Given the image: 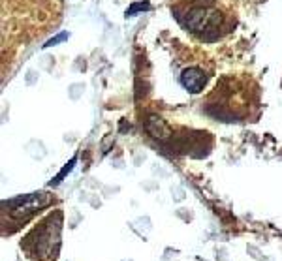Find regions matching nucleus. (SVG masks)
<instances>
[{
  "label": "nucleus",
  "instance_id": "6e6552de",
  "mask_svg": "<svg viewBox=\"0 0 282 261\" xmlns=\"http://www.w3.org/2000/svg\"><path fill=\"white\" fill-rule=\"evenodd\" d=\"M68 38V34H61V36H56V38H53L51 41H47L45 44V47H49V46H53V44H56V41H62V40H66Z\"/></svg>",
  "mask_w": 282,
  "mask_h": 261
},
{
  "label": "nucleus",
  "instance_id": "423d86ee",
  "mask_svg": "<svg viewBox=\"0 0 282 261\" xmlns=\"http://www.w3.org/2000/svg\"><path fill=\"white\" fill-rule=\"evenodd\" d=\"M73 164H75V158H72V160H70V164H68L66 167H64V169L61 171V175L56 177V179H55V181H53V182H51V184H58V182L62 181V177H64V175H66V173H68V171L72 169V165H73Z\"/></svg>",
  "mask_w": 282,
  "mask_h": 261
},
{
  "label": "nucleus",
  "instance_id": "39448f33",
  "mask_svg": "<svg viewBox=\"0 0 282 261\" xmlns=\"http://www.w3.org/2000/svg\"><path fill=\"white\" fill-rule=\"evenodd\" d=\"M147 130L151 132V136L160 137V139H166V137L171 136V130H169L168 124H166L160 117H149V120H147Z\"/></svg>",
  "mask_w": 282,
  "mask_h": 261
},
{
  "label": "nucleus",
  "instance_id": "20e7f679",
  "mask_svg": "<svg viewBox=\"0 0 282 261\" xmlns=\"http://www.w3.org/2000/svg\"><path fill=\"white\" fill-rule=\"evenodd\" d=\"M180 83L185 86L186 91L196 94V92H202L205 83H207V75L205 72L199 68H186L183 74H180Z\"/></svg>",
  "mask_w": 282,
  "mask_h": 261
},
{
  "label": "nucleus",
  "instance_id": "0eeeda50",
  "mask_svg": "<svg viewBox=\"0 0 282 261\" xmlns=\"http://www.w3.org/2000/svg\"><path fill=\"white\" fill-rule=\"evenodd\" d=\"M139 10H149V4H134V6L126 12V15H134V13L139 12Z\"/></svg>",
  "mask_w": 282,
  "mask_h": 261
},
{
  "label": "nucleus",
  "instance_id": "f03ea898",
  "mask_svg": "<svg viewBox=\"0 0 282 261\" xmlns=\"http://www.w3.org/2000/svg\"><path fill=\"white\" fill-rule=\"evenodd\" d=\"M61 222H62V214L56 212L55 220H53V216H51L45 224H42V227L34 229L30 235L36 237V241L27 237V243H25V248L28 250V254L32 255V257H38L39 261L55 259L56 250L58 248H53V244H56V246L61 244V241H58V238H61Z\"/></svg>",
  "mask_w": 282,
  "mask_h": 261
},
{
  "label": "nucleus",
  "instance_id": "7ed1b4c3",
  "mask_svg": "<svg viewBox=\"0 0 282 261\" xmlns=\"http://www.w3.org/2000/svg\"><path fill=\"white\" fill-rule=\"evenodd\" d=\"M51 203V198L47 193L39 192V193H30V195H25V198H17V199H11L8 201V209H10V218L17 222H25L28 220L30 216L39 210L42 207Z\"/></svg>",
  "mask_w": 282,
  "mask_h": 261
},
{
  "label": "nucleus",
  "instance_id": "f257e3e1",
  "mask_svg": "<svg viewBox=\"0 0 282 261\" xmlns=\"http://www.w3.org/2000/svg\"><path fill=\"white\" fill-rule=\"evenodd\" d=\"M175 17L185 29L197 34L202 40L213 41L222 36L226 29V17L218 8L209 2H190L175 8Z\"/></svg>",
  "mask_w": 282,
  "mask_h": 261
}]
</instances>
